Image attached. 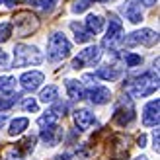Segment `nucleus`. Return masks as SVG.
Instances as JSON below:
<instances>
[{
	"label": "nucleus",
	"instance_id": "obj_25",
	"mask_svg": "<svg viewBox=\"0 0 160 160\" xmlns=\"http://www.w3.org/2000/svg\"><path fill=\"white\" fill-rule=\"evenodd\" d=\"M49 111H51V113H55L57 117H62V115H65L67 111H68V103L57 98L55 102H51V109H49Z\"/></svg>",
	"mask_w": 160,
	"mask_h": 160
},
{
	"label": "nucleus",
	"instance_id": "obj_21",
	"mask_svg": "<svg viewBox=\"0 0 160 160\" xmlns=\"http://www.w3.org/2000/svg\"><path fill=\"white\" fill-rule=\"evenodd\" d=\"M16 90V78L14 76H0V94L12 96Z\"/></svg>",
	"mask_w": 160,
	"mask_h": 160
},
{
	"label": "nucleus",
	"instance_id": "obj_2",
	"mask_svg": "<svg viewBox=\"0 0 160 160\" xmlns=\"http://www.w3.org/2000/svg\"><path fill=\"white\" fill-rule=\"evenodd\" d=\"M43 62V55L41 51L33 45H26V43H18L14 47V67L16 68H23V67H37Z\"/></svg>",
	"mask_w": 160,
	"mask_h": 160
},
{
	"label": "nucleus",
	"instance_id": "obj_31",
	"mask_svg": "<svg viewBox=\"0 0 160 160\" xmlns=\"http://www.w3.org/2000/svg\"><path fill=\"white\" fill-rule=\"evenodd\" d=\"M0 68H10V59H8L6 51L0 49Z\"/></svg>",
	"mask_w": 160,
	"mask_h": 160
},
{
	"label": "nucleus",
	"instance_id": "obj_19",
	"mask_svg": "<svg viewBox=\"0 0 160 160\" xmlns=\"http://www.w3.org/2000/svg\"><path fill=\"white\" fill-rule=\"evenodd\" d=\"M28 125H29L28 117H16V119H12L10 127H8V135H10V137H18V135H22L28 129Z\"/></svg>",
	"mask_w": 160,
	"mask_h": 160
},
{
	"label": "nucleus",
	"instance_id": "obj_26",
	"mask_svg": "<svg viewBox=\"0 0 160 160\" xmlns=\"http://www.w3.org/2000/svg\"><path fill=\"white\" fill-rule=\"evenodd\" d=\"M59 0H29V4H33L35 8H39V10L43 12H51L55 6H57Z\"/></svg>",
	"mask_w": 160,
	"mask_h": 160
},
{
	"label": "nucleus",
	"instance_id": "obj_28",
	"mask_svg": "<svg viewBox=\"0 0 160 160\" xmlns=\"http://www.w3.org/2000/svg\"><path fill=\"white\" fill-rule=\"evenodd\" d=\"M10 37H12V23L0 22V43H6Z\"/></svg>",
	"mask_w": 160,
	"mask_h": 160
},
{
	"label": "nucleus",
	"instance_id": "obj_30",
	"mask_svg": "<svg viewBox=\"0 0 160 160\" xmlns=\"http://www.w3.org/2000/svg\"><path fill=\"white\" fill-rule=\"evenodd\" d=\"M16 100H18V96H6V98H0V111H6V109H10L14 103H16Z\"/></svg>",
	"mask_w": 160,
	"mask_h": 160
},
{
	"label": "nucleus",
	"instance_id": "obj_16",
	"mask_svg": "<svg viewBox=\"0 0 160 160\" xmlns=\"http://www.w3.org/2000/svg\"><path fill=\"white\" fill-rule=\"evenodd\" d=\"M121 74H123V70L119 68V67H113V65L100 67V68L94 72V76H96V78H100V80H106V82H113V80L121 78Z\"/></svg>",
	"mask_w": 160,
	"mask_h": 160
},
{
	"label": "nucleus",
	"instance_id": "obj_11",
	"mask_svg": "<svg viewBox=\"0 0 160 160\" xmlns=\"http://www.w3.org/2000/svg\"><path fill=\"white\" fill-rule=\"evenodd\" d=\"M121 14L125 16V20H129L131 23H141L142 22V10L139 0H127V2L121 4Z\"/></svg>",
	"mask_w": 160,
	"mask_h": 160
},
{
	"label": "nucleus",
	"instance_id": "obj_34",
	"mask_svg": "<svg viewBox=\"0 0 160 160\" xmlns=\"http://www.w3.org/2000/svg\"><path fill=\"white\" fill-rule=\"evenodd\" d=\"M137 147H141V148L147 147V137H145V135H141V137L137 139Z\"/></svg>",
	"mask_w": 160,
	"mask_h": 160
},
{
	"label": "nucleus",
	"instance_id": "obj_24",
	"mask_svg": "<svg viewBox=\"0 0 160 160\" xmlns=\"http://www.w3.org/2000/svg\"><path fill=\"white\" fill-rule=\"evenodd\" d=\"M59 119L61 117H57L55 113H51V111H47L45 115H41L37 119V125L41 127V129H45V127H53V125H59Z\"/></svg>",
	"mask_w": 160,
	"mask_h": 160
},
{
	"label": "nucleus",
	"instance_id": "obj_13",
	"mask_svg": "<svg viewBox=\"0 0 160 160\" xmlns=\"http://www.w3.org/2000/svg\"><path fill=\"white\" fill-rule=\"evenodd\" d=\"M39 137H41V141L45 142L47 147H57L59 142H61V139H62V129H61L59 125L45 127V129H41Z\"/></svg>",
	"mask_w": 160,
	"mask_h": 160
},
{
	"label": "nucleus",
	"instance_id": "obj_40",
	"mask_svg": "<svg viewBox=\"0 0 160 160\" xmlns=\"http://www.w3.org/2000/svg\"><path fill=\"white\" fill-rule=\"evenodd\" d=\"M0 4H4V0H0Z\"/></svg>",
	"mask_w": 160,
	"mask_h": 160
},
{
	"label": "nucleus",
	"instance_id": "obj_23",
	"mask_svg": "<svg viewBox=\"0 0 160 160\" xmlns=\"http://www.w3.org/2000/svg\"><path fill=\"white\" fill-rule=\"evenodd\" d=\"M35 141H37L35 135H28V137L23 139V141L18 142V147H16V148H18L20 152H33V148H35Z\"/></svg>",
	"mask_w": 160,
	"mask_h": 160
},
{
	"label": "nucleus",
	"instance_id": "obj_14",
	"mask_svg": "<svg viewBox=\"0 0 160 160\" xmlns=\"http://www.w3.org/2000/svg\"><path fill=\"white\" fill-rule=\"evenodd\" d=\"M74 123L80 131H86V129H90L92 125H96V117L90 109L80 108V109H74Z\"/></svg>",
	"mask_w": 160,
	"mask_h": 160
},
{
	"label": "nucleus",
	"instance_id": "obj_17",
	"mask_svg": "<svg viewBox=\"0 0 160 160\" xmlns=\"http://www.w3.org/2000/svg\"><path fill=\"white\" fill-rule=\"evenodd\" d=\"M103 26H106V20L102 18L100 14H88L84 20V28L90 31L92 35H98L103 31Z\"/></svg>",
	"mask_w": 160,
	"mask_h": 160
},
{
	"label": "nucleus",
	"instance_id": "obj_10",
	"mask_svg": "<svg viewBox=\"0 0 160 160\" xmlns=\"http://www.w3.org/2000/svg\"><path fill=\"white\" fill-rule=\"evenodd\" d=\"M43 82H45V74L39 72V70H29V72H23L20 76V84L26 92H35Z\"/></svg>",
	"mask_w": 160,
	"mask_h": 160
},
{
	"label": "nucleus",
	"instance_id": "obj_12",
	"mask_svg": "<svg viewBox=\"0 0 160 160\" xmlns=\"http://www.w3.org/2000/svg\"><path fill=\"white\" fill-rule=\"evenodd\" d=\"M158 109H160V102L156 100H150L145 109H142V125L145 127H156L158 125Z\"/></svg>",
	"mask_w": 160,
	"mask_h": 160
},
{
	"label": "nucleus",
	"instance_id": "obj_9",
	"mask_svg": "<svg viewBox=\"0 0 160 160\" xmlns=\"http://www.w3.org/2000/svg\"><path fill=\"white\" fill-rule=\"evenodd\" d=\"M86 98L90 100L92 103L96 106H103V103H108L109 98H111V90L106 86H102L98 82H92L90 86L86 88Z\"/></svg>",
	"mask_w": 160,
	"mask_h": 160
},
{
	"label": "nucleus",
	"instance_id": "obj_18",
	"mask_svg": "<svg viewBox=\"0 0 160 160\" xmlns=\"http://www.w3.org/2000/svg\"><path fill=\"white\" fill-rule=\"evenodd\" d=\"M70 29L74 31V41L76 43H88V41H92V39H94V35L84 28V23L72 22V23H70Z\"/></svg>",
	"mask_w": 160,
	"mask_h": 160
},
{
	"label": "nucleus",
	"instance_id": "obj_7",
	"mask_svg": "<svg viewBox=\"0 0 160 160\" xmlns=\"http://www.w3.org/2000/svg\"><path fill=\"white\" fill-rule=\"evenodd\" d=\"M102 59V47L100 45H90V47H86L84 51H80L78 53V57L72 59V67L74 70H80V68H84V67H96L100 62Z\"/></svg>",
	"mask_w": 160,
	"mask_h": 160
},
{
	"label": "nucleus",
	"instance_id": "obj_37",
	"mask_svg": "<svg viewBox=\"0 0 160 160\" xmlns=\"http://www.w3.org/2000/svg\"><path fill=\"white\" fill-rule=\"evenodd\" d=\"M6 119H8V117H6V113H2V115H0V127L4 125V121H6Z\"/></svg>",
	"mask_w": 160,
	"mask_h": 160
},
{
	"label": "nucleus",
	"instance_id": "obj_4",
	"mask_svg": "<svg viewBox=\"0 0 160 160\" xmlns=\"http://www.w3.org/2000/svg\"><path fill=\"white\" fill-rule=\"evenodd\" d=\"M135 103H133V98L131 96H121L115 103V109H113V121L119 125V127H127L133 119H135Z\"/></svg>",
	"mask_w": 160,
	"mask_h": 160
},
{
	"label": "nucleus",
	"instance_id": "obj_36",
	"mask_svg": "<svg viewBox=\"0 0 160 160\" xmlns=\"http://www.w3.org/2000/svg\"><path fill=\"white\" fill-rule=\"evenodd\" d=\"M57 160H72V158H70V154L67 152V154H61V156H57Z\"/></svg>",
	"mask_w": 160,
	"mask_h": 160
},
{
	"label": "nucleus",
	"instance_id": "obj_15",
	"mask_svg": "<svg viewBox=\"0 0 160 160\" xmlns=\"http://www.w3.org/2000/svg\"><path fill=\"white\" fill-rule=\"evenodd\" d=\"M65 88H67V92L70 96V100H84L86 98V84L82 82V80H74V78H68L67 82H65Z\"/></svg>",
	"mask_w": 160,
	"mask_h": 160
},
{
	"label": "nucleus",
	"instance_id": "obj_29",
	"mask_svg": "<svg viewBox=\"0 0 160 160\" xmlns=\"http://www.w3.org/2000/svg\"><path fill=\"white\" fill-rule=\"evenodd\" d=\"M20 108H22L23 111H37V109H39V106H37L35 98H22Z\"/></svg>",
	"mask_w": 160,
	"mask_h": 160
},
{
	"label": "nucleus",
	"instance_id": "obj_39",
	"mask_svg": "<svg viewBox=\"0 0 160 160\" xmlns=\"http://www.w3.org/2000/svg\"><path fill=\"white\" fill-rule=\"evenodd\" d=\"M135 160H148V158H147V156H137Z\"/></svg>",
	"mask_w": 160,
	"mask_h": 160
},
{
	"label": "nucleus",
	"instance_id": "obj_1",
	"mask_svg": "<svg viewBox=\"0 0 160 160\" xmlns=\"http://www.w3.org/2000/svg\"><path fill=\"white\" fill-rule=\"evenodd\" d=\"M123 88L131 98H145V96H150L158 90V72L147 70V72H142L139 76H133L123 84Z\"/></svg>",
	"mask_w": 160,
	"mask_h": 160
},
{
	"label": "nucleus",
	"instance_id": "obj_3",
	"mask_svg": "<svg viewBox=\"0 0 160 160\" xmlns=\"http://www.w3.org/2000/svg\"><path fill=\"white\" fill-rule=\"evenodd\" d=\"M70 51H72V43L62 33H53L47 41V59L51 62H59L62 59H67Z\"/></svg>",
	"mask_w": 160,
	"mask_h": 160
},
{
	"label": "nucleus",
	"instance_id": "obj_5",
	"mask_svg": "<svg viewBox=\"0 0 160 160\" xmlns=\"http://www.w3.org/2000/svg\"><path fill=\"white\" fill-rule=\"evenodd\" d=\"M37 28H39V20L31 12L22 10V12H18L14 16L12 29H16V35H18V37H28V35L33 33Z\"/></svg>",
	"mask_w": 160,
	"mask_h": 160
},
{
	"label": "nucleus",
	"instance_id": "obj_38",
	"mask_svg": "<svg viewBox=\"0 0 160 160\" xmlns=\"http://www.w3.org/2000/svg\"><path fill=\"white\" fill-rule=\"evenodd\" d=\"M96 2H100V4H108V2H113V0H96Z\"/></svg>",
	"mask_w": 160,
	"mask_h": 160
},
{
	"label": "nucleus",
	"instance_id": "obj_8",
	"mask_svg": "<svg viewBox=\"0 0 160 160\" xmlns=\"http://www.w3.org/2000/svg\"><path fill=\"white\" fill-rule=\"evenodd\" d=\"M158 41V33L152 29H139V31H133V33L121 37V43L127 47H135V45H145V47H152Z\"/></svg>",
	"mask_w": 160,
	"mask_h": 160
},
{
	"label": "nucleus",
	"instance_id": "obj_32",
	"mask_svg": "<svg viewBox=\"0 0 160 160\" xmlns=\"http://www.w3.org/2000/svg\"><path fill=\"white\" fill-rule=\"evenodd\" d=\"M4 160H23V158L20 156V150H18V148H14L10 154H6V156H4Z\"/></svg>",
	"mask_w": 160,
	"mask_h": 160
},
{
	"label": "nucleus",
	"instance_id": "obj_27",
	"mask_svg": "<svg viewBox=\"0 0 160 160\" xmlns=\"http://www.w3.org/2000/svg\"><path fill=\"white\" fill-rule=\"evenodd\" d=\"M96 2V0H74L72 6H70V10H72L74 14H82L84 10H88L92 4Z\"/></svg>",
	"mask_w": 160,
	"mask_h": 160
},
{
	"label": "nucleus",
	"instance_id": "obj_20",
	"mask_svg": "<svg viewBox=\"0 0 160 160\" xmlns=\"http://www.w3.org/2000/svg\"><path fill=\"white\" fill-rule=\"evenodd\" d=\"M59 98V86H55V84H49L47 88H43L41 94H39V100H41L43 103H51Z\"/></svg>",
	"mask_w": 160,
	"mask_h": 160
},
{
	"label": "nucleus",
	"instance_id": "obj_6",
	"mask_svg": "<svg viewBox=\"0 0 160 160\" xmlns=\"http://www.w3.org/2000/svg\"><path fill=\"white\" fill-rule=\"evenodd\" d=\"M123 37V22L117 18V14L111 12L108 16V31H106V37L102 41V47L106 49H113V47L121 41Z\"/></svg>",
	"mask_w": 160,
	"mask_h": 160
},
{
	"label": "nucleus",
	"instance_id": "obj_35",
	"mask_svg": "<svg viewBox=\"0 0 160 160\" xmlns=\"http://www.w3.org/2000/svg\"><path fill=\"white\" fill-rule=\"evenodd\" d=\"M141 4H145V6H154L156 0H141Z\"/></svg>",
	"mask_w": 160,
	"mask_h": 160
},
{
	"label": "nucleus",
	"instance_id": "obj_33",
	"mask_svg": "<svg viewBox=\"0 0 160 160\" xmlns=\"http://www.w3.org/2000/svg\"><path fill=\"white\" fill-rule=\"evenodd\" d=\"M152 139H154V150L158 152V125H156V129L152 131Z\"/></svg>",
	"mask_w": 160,
	"mask_h": 160
},
{
	"label": "nucleus",
	"instance_id": "obj_22",
	"mask_svg": "<svg viewBox=\"0 0 160 160\" xmlns=\"http://www.w3.org/2000/svg\"><path fill=\"white\" fill-rule=\"evenodd\" d=\"M121 59H123V62H125L127 68H133V67L142 65V57H141V55H137V53H131V51H125L121 55Z\"/></svg>",
	"mask_w": 160,
	"mask_h": 160
}]
</instances>
